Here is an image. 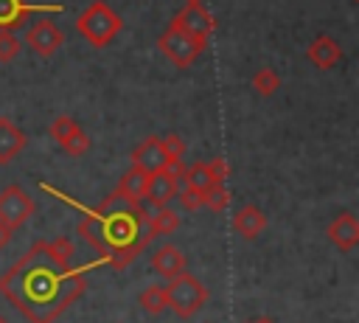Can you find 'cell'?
I'll return each instance as SVG.
<instances>
[{"label": "cell", "mask_w": 359, "mask_h": 323, "mask_svg": "<svg viewBox=\"0 0 359 323\" xmlns=\"http://www.w3.org/2000/svg\"><path fill=\"white\" fill-rule=\"evenodd\" d=\"M160 143H163V152H165V163H168V160H182V154H185V143H182L180 135L168 132V135L160 138Z\"/></svg>", "instance_id": "obj_23"}, {"label": "cell", "mask_w": 359, "mask_h": 323, "mask_svg": "<svg viewBox=\"0 0 359 323\" xmlns=\"http://www.w3.org/2000/svg\"><path fill=\"white\" fill-rule=\"evenodd\" d=\"M34 216V199L20 185H8L0 191V222L14 228H22Z\"/></svg>", "instance_id": "obj_4"}, {"label": "cell", "mask_w": 359, "mask_h": 323, "mask_svg": "<svg viewBox=\"0 0 359 323\" xmlns=\"http://www.w3.org/2000/svg\"><path fill=\"white\" fill-rule=\"evenodd\" d=\"M325 236H328V242H331L337 250H342V253L353 250L356 242H359V219H356V213H351V211L337 213V216L328 222Z\"/></svg>", "instance_id": "obj_8"}, {"label": "cell", "mask_w": 359, "mask_h": 323, "mask_svg": "<svg viewBox=\"0 0 359 323\" xmlns=\"http://www.w3.org/2000/svg\"><path fill=\"white\" fill-rule=\"evenodd\" d=\"M252 323H275V320H269V317H258V320H252Z\"/></svg>", "instance_id": "obj_28"}, {"label": "cell", "mask_w": 359, "mask_h": 323, "mask_svg": "<svg viewBox=\"0 0 359 323\" xmlns=\"http://www.w3.org/2000/svg\"><path fill=\"white\" fill-rule=\"evenodd\" d=\"M233 228L241 239H258L266 228V216L258 205H244L233 213Z\"/></svg>", "instance_id": "obj_13"}, {"label": "cell", "mask_w": 359, "mask_h": 323, "mask_svg": "<svg viewBox=\"0 0 359 323\" xmlns=\"http://www.w3.org/2000/svg\"><path fill=\"white\" fill-rule=\"evenodd\" d=\"M132 166H140L143 171H160L165 166V152H163V143L157 135L146 138L135 152H132Z\"/></svg>", "instance_id": "obj_14"}, {"label": "cell", "mask_w": 359, "mask_h": 323, "mask_svg": "<svg viewBox=\"0 0 359 323\" xmlns=\"http://www.w3.org/2000/svg\"><path fill=\"white\" fill-rule=\"evenodd\" d=\"M48 132H50V138H53L67 154H73V157H81V154H87V149H90V135H87V132L79 126V121L70 118V115H56Z\"/></svg>", "instance_id": "obj_6"}, {"label": "cell", "mask_w": 359, "mask_h": 323, "mask_svg": "<svg viewBox=\"0 0 359 323\" xmlns=\"http://www.w3.org/2000/svg\"><path fill=\"white\" fill-rule=\"evenodd\" d=\"M353 3H356V0H353Z\"/></svg>", "instance_id": "obj_31"}, {"label": "cell", "mask_w": 359, "mask_h": 323, "mask_svg": "<svg viewBox=\"0 0 359 323\" xmlns=\"http://www.w3.org/2000/svg\"><path fill=\"white\" fill-rule=\"evenodd\" d=\"M205 166H208L210 183H224V180H227V174H230V166H227V160H224V157H213V160H208Z\"/></svg>", "instance_id": "obj_25"}, {"label": "cell", "mask_w": 359, "mask_h": 323, "mask_svg": "<svg viewBox=\"0 0 359 323\" xmlns=\"http://www.w3.org/2000/svg\"><path fill=\"white\" fill-rule=\"evenodd\" d=\"M137 303H140V309L146 315H160V312H165V289L160 284H151V286H146L140 292Z\"/></svg>", "instance_id": "obj_19"}, {"label": "cell", "mask_w": 359, "mask_h": 323, "mask_svg": "<svg viewBox=\"0 0 359 323\" xmlns=\"http://www.w3.org/2000/svg\"><path fill=\"white\" fill-rule=\"evenodd\" d=\"M146 183H149V171H143L140 166H132L123 177H121V183H118V188H115V199H123V202H129V205H137L140 199H143V191H146Z\"/></svg>", "instance_id": "obj_12"}, {"label": "cell", "mask_w": 359, "mask_h": 323, "mask_svg": "<svg viewBox=\"0 0 359 323\" xmlns=\"http://www.w3.org/2000/svg\"><path fill=\"white\" fill-rule=\"evenodd\" d=\"M171 25L208 45V39H210V34H213V28H216V20H213V14H210L202 3H185V8L174 14Z\"/></svg>", "instance_id": "obj_5"}, {"label": "cell", "mask_w": 359, "mask_h": 323, "mask_svg": "<svg viewBox=\"0 0 359 323\" xmlns=\"http://www.w3.org/2000/svg\"><path fill=\"white\" fill-rule=\"evenodd\" d=\"M182 183H185V188H191V191L202 194V191L210 185V174H208V166H205V163H191V166L182 171Z\"/></svg>", "instance_id": "obj_20"}, {"label": "cell", "mask_w": 359, "mask_h": 323, "mask_svg": "<svg viewBox=\"0 0 359 323\" xmlns=\"http://www.w3.org/2000/svg\"><path fill=\"white\" fill-rule=\"evenodd\" d=\"M180 228V216L165 205V208H157V213L149 219V233H146V242L154 239V236H168Z\"/></svg>", "instance_id": "obj_17"}, {"label": "cell", "mask_w": 359, "mask_h": 323, "mask_svg": "<svg viewBox=\"0 0 359 323\" xmlns=\"http://www.w3.org/2000/svg\"><path fill=\"white\" fill-rule=\"evenodd\" d=\"M151 270L163 278H174L185 270V256L174 247V244H163L151 253Z\"/></svg>", "instance_id": "obj_15"}, {"label": "cell", "mask_w": 359, "mask_h": 323, "mask_svg": "<svg viewBox=\"0 0 359 323\" xmlns=\"http://www.w3.org/2000/svg\"><path fill=\"white\" fill-rule=\"evenodd\" d=\"M25 42L31 45V51L34 53H39V56H53L59 48H62V42H65V34H62V28L53 22V20H39V22H34L31 28H28V34H25Z\"/></svg>", "instance_id": "obj_7"}, {"label": "cell", "mask_w": 359, "mask_h": 323, "mask_svg": "<svg viewBox=\"0 0 359 323\" xmlns=\"http://www.w3.org/2000/svg\"><path fill=\"white\" fill-rule=\"evenodd\" d=\"M0 323H8V320H6V315H0Z\"/></svg>", "instance_id": "obj_29"}, {"label": "cell", "mask_w": 359, "mask_h": 323, "mask_svg": "<svg viewBox=\"0 0 359 323\" xmlns=\"http://www.w3.org/2000/svg\"><path fill=\"white\" fill-rule=\"evenodd\" d=\"M306 59L320 70H331L342 62V45L331 34H317L306 48Z\"/></svg>", "instance_id": "obj_9"}, {"label": "cell", "mask_w": 359, "mask_h": 323, "mask_svg": "<svg viewBox=\"0 0 359 323\" xmlns=\"http://www.w3.org/2000/svg\"><path fill=\"white\" fill-rule=\"evenodd\" d=\"M17 53H20V39H17V34L8 31V28H0V65L14 62Z\"/></svg>", "instance_id": "obj_22"}, {"label": "cell", "mask_w": 359, "mask_h": 323, "mask_svg": "<svg viewBox=\"0 0 359 323\" xmlns=\"http://www.w3.org/2000/svg\"><path fill=\"white\" fill-rule=\"evenodd\" d=\"M45 250H48L59 264H67V261H70V256H73V244H70L67 239H56V242H50Z\"/></svg>", "instance_id": "obj_24"}, {"label": "cell", "mask_w": 359, "mask_h": 323, "mask_svg": "<svg viewBox=\"0 0 359 323\" xmlns=\"http://www.w3.org/2000/svg\"><path fill=\"white\" fill-rule=\"evenodd\" d=\"M11 233H14V230H11L8 225H3V222H0V247H6V244L11 242Z\"/></svg>", "instance_id": "obj_27"}, {"label": "cell", "mask_w": 359, "mask_h": 323, "mask_svg": "<svg viewBox=\"0 0 359 323\" xmlns=\"http://www.w3.org/2000/svg\"><path fill=\"white\" fill-rule=\"evenodd\" d=\"M157 48L163 51V56H165L171 65H177V67H191V65L196 62V56L205 51V42L194 39L191 34H185V31H180V28H174V25H168V28L163 31V37L157 39Z\"/></svg>", "instance_id": "obj_3"}, {"label": "cell", "mask_w": 359, "mask_h": 323, "mask_svg": "<svg viewBox=\"0 0 359 323\" xmlns=\"http://www.w3.org/2000/svg\"><path fill=\"white\" fill-rule=\"evenodd\" d=\"M185 3H202V0H185Z\"/></svg>", "instance_id": "obj_30"}, {"label": "cell", "mask_w": 359, "mask_h": 323, "mask_svg": "<svg viewBox=\"0 0 359 323\" xmlns=\"http://www.w3.org/2000/svg\"><path fill=\"white\" fill-rule=\"evenodd\" d=\"M123 28L121 14L107 6L104 0H93L76 20V31L84 42H90L93 48H107Z\"/></svg>", "instance_id": "obj_1"}, {"label": "cell", "mask_w": 359, "mask_h": 323, "mask_svg": "<svg viewBox=\"0 0 359 323\" xmlns=\"http://www.w3.org/2000/svg\"><path fill=\"white\" fill-rule=\"evenodd\" d=\"M227 202H230V194H227V188H224V183H210L205 191H202V205H208L210 211H224L227 208Z\"/></svg>", "instance_id": "obj_21"}, {"label": "cell", "mask_w": 359, "mask_h": 323, "mask_svg": "<svg viewBox=\"0 0 359 323\" xmlns=\"http://www.w3.org/2000/svg\"><path fill=\"white\" fill-rule=\"evenodd\" d=\"M163 289H165V309H171L180 317L196 315L208 301V286L196 275H191L185 270L180 275L168 278V284Z\"/></svg>", "instance_id": "obj_2"}, {"label": "cell", "mask_w": 359, "mask_h": 323, "mask_svg": "<svg viewBox=\"0 0 359 323\" xmlns=\"http://www.w3.org/2000/svg\"><path fill=\"white\" fill-rule=\"evenodd\" d=\"M252 87H255V93L258 95H275L278 93V87H280V76H278V70L275 67H269V65H264V67H258L255 73H252Z\"/></svg>", "instance_id": "obj_18"}, {"label": "cell", "mask_w": 359, "mask_h": 323, "mask_svg": "<svg viewBox=\"0 0 359 323\" xmlns=\"http://www.w3.org/2000/svg\"><path fill=\"white\" fill-rule=\"evenodd\" d=\"M174 199H180V208H182V211H196V208H202V194H196V191H191V188L177 191Z\"/></svg>", "instance_id": "obj_26"}, {"label": "cell", "mask_w": 359, "mask_h": 323, "mask_svg": "<svg viewBox=\"0 0 359 323\" xmlns=\"http://www.w3.org/2000/svg\"><path fill=\"white\" fill-rule=\"evenodd\" d=\"M177 191H180V183H177L165 169H160V171H151V174H149L143 199L157 211V208H165V205L174 199Z\"/></svg>", "instance_id": "obj_10"}, {"label": "cell", "mask_w": 359, "mask_h": 323, "mask_svg": "<svg viewBox=\"0 0 359 323\" xmlns=\"http://www.w3.org/2000/svg\"><path fill=\"white\" fill-rule=\"evenodd\" d=\"M25 143H28L25 132L11 118H0V166L11 163L25 149Z\"/></svg>", "instance_id": "obj_11"}, {"label": "cell", "mask_w": 359, "mask_h": 323, "mask_svg": "<svg viewBox=\"0 0 359 323\" xmlns=\"http://www.w3.org/2000/svg\"><path fill=\"white\" fill-rule=\"evenodd\" d=\"M42 11V6H28L22 0H0V28L14 31L17 25H22L28 20V14Z\"/></svg>", "instance_id": "obj_16"}]
</instances>
